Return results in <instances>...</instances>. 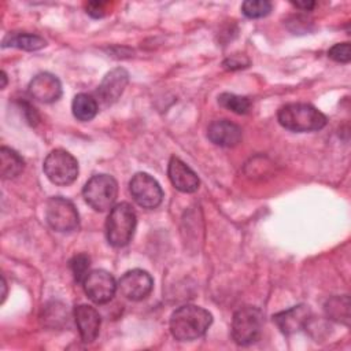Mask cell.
Here are the masks:
<instances>
[{"mask_svg":"<svg viewBox=\"0 0 351 351\" xmlns=\"http://www.w3.org/2000/svg\"><path fill=\"white\" fill-rule=\"evenodd\" d=\"M117 285L122 296L129 300L138 302L145 299L151 293L154 288V280L148 271L141 269H133L126 271L119 278Z\"/></svg>","mask_w":351,"mask_h":351,"instance_id":"10","label":"cell"},{"mask_svg":"<svg viewBox=\"0 0 351 351\" xmlns=\"http://www.w3.org/2000/svg\"><path fill=\"white\" fill-rule=\"evenodd\" d=\"M89 265H90V258L86 254H77L70 259L69 266L71 269V273H73L75 281H78V282L84 281V278L89 273L88 271Z\"/></svg>","mask_w":351,"mask_h":351,"instance_id":"24","label":"cell"},{"mask_svg":"<svg viewBox=\"0 0 351 351\" xmlns=\"http://www.w3.org/2000/svg\"><path fill=\"white\" fill-rule=\"evenodd\" d=\"M129 191L133 200L144 208H156L163 199L159 182L148 173H136L129 182Z\"/></svg>","mask_w":351,"mask_h":351,"instance_id":"8","label":"cell"},{"mask_svg":"<svg viewBox=\"0 0 351 351\" xmlns=\"http://www.w3.org/2000/svg\"><path fill=\"white\" fill-rule=\"evenodd\" d=\"M86 12L93 18H101L106 14V3H103V1H89L86 4Z\"/></svg>","mask_w":351,"mask_h":351,"instance_id":"27","label":"cell"},{"mask_svg":"<svg viewBox=\"0 0 351 351\" xmlns=\"http://www.w3.org/2000/svg\"><path fill=\"white\" fill-rule=\"evenodd\" d=\"M136 223H137V217L133 207L129 203L122 202L115 204L110 210V214L106 222L107 241L112 247L126 245L134 234Z\"/></svg>","mask_w":351,"mask_h":351,"instance_id":"3","label":"cell"},{"mask_svg":"<svg viewBox=\"0 0 351 351\" xmlns=\"http://www.w3.org/2000/svg\"><path fill=\"white\" fill-rule=\"evenodd\" d=\"M218 103L226 110L236 114H247L251 108V100L245 96H239L234 93H221L218 96Z\"/></svg>","mask_w":351,"mask_h":351,"instance_id":"21","label":"cell"},{"mask_svg":"<svg viewBox=\"0 0 351 351\" xmlns=\"http://www.w3.org/2000/svg\"><path fill=\"white\" fill-rule=\"evenodd\" d=\"M1 287H3V293H1V302H4L5 299V295H7V284H5V280L3 277V282H1Z\"/></svg>","mask_w":351,"mask_h":351,"instance_id":"29","label":"cell"},{"mask_svg":"<svg viewBox=\"0 0 351 351\" xmlns=\"http://www.w3.org/2000/svg\"><path fill=\"white\" fill-rule=\"evenodd\" d=\"M328 56L333 59L335 62L339 63H348L351 59V51H350V44L348 43H340L335 44L329 51Z\"/></svg>","mask_w":351,"mask_h":351,"instance_id":"25","label":"cell"},{"mask_svg":"<svg viewBox=\"0 0 351 351\" xmlns=\"http://www.w3.org/2000/svg\"><path fill=\"white\" fill-rule=\"evenodd\" d=\"M213 322V315L203 307L185 304L170 317V332L178 341H191L202 337Z\"/></svg>","mask_w":351,"mask_h":351,"instance_id":"1","label":"cell"},{"mask_svg":"<svg viewBox=\"0 0 351 351\" xmlns=\"http://www.w3.org/2000/svg\"><path fill=\"white\" fill-rule=\"evenodd\" d=\"M45 219L56 232H71L77 229L80 222L78 211L73 202L62 196H53L47 202Z\"/></svg>","mask_w":351,"mask_h":351,"instance_id":"7","label":"cell"},{"mask_svg":"<svg viewBox=\"0 0 351 351\" xmlns=\"http://www.w3.org/2000/svg\"><path fill=\"white\" fill-rule=\"evenodd\" d=\"M43 319L47 322V325L55 326V328L67 322V310H66L64 304L53 302V303L45 306Z\"/></svg>","mask_w":351,"mask_h":351,"instance_id":"22","label":"cell"},{"mask_svg":"<svg viewBox=\"0 0 351 351\" xmlns=\"http://www.w3.org/2000/svg\"><path fill=\"white\" fill-rule=\"evenodd\" d=\"M74 321L84 343H92L97 337L100 315L95 307L89 304H78L74 308Z\"/></svg>","mask_w":351,"mask_h":351,"instance_id":"16","label":"cell"},{"mask_svg":"<svg viewBox=\"0 0 351 351\" xmlns=\"http://www.w3.org/2000/svg\"><path fill=\"white\" fill-rule=\"evenodd\" d=\"M278 123L298 133L321 130L326 125V117L314 106L307 103H289L277 112Z\"/></svg>","mask_w":351,"mask_h":351,"instance_id":"2","label":"cell"},{"mask_svg":"<svg viewBox=\"0 0 351 351\" xmlns=\"http://www.w3.org/2000/svg\"><path fill=\"white\" fill-rule=\"evenodd\" d=\"M29 95L41 103H53L62 96V84L51 73H40L29 82Z\"/></svg>","mask_w":351,"mask_h":351,"instance_id":"12","label":"cell"},{"mask_svg":"<svg viewBox=\"0 0 351 351\" xmlns=\"http://www.w3.org/2000/svg\"><path fill=\"white\" fill-rule=\"evenodd\" d=\"M248 64H250V60L243 55H233L223 62V66L226 69H232V70L243 69V67H247Z\"/></svg>","mask_w":351,"mask_h":351,"instance_id":"26","label":"cell"},{"mask_svg":"<svg viewBox=\"0 0 351 351\" xmlns=\"http://www.w3.org/2000/svg\"><path fill=\"white\" fill-rule=\"evenodd\" d=\"M25 167V162L22 156L8 148V147H1L0 149V174L3 180H10L22 173Z\"/></svg>","mask_w":351,"mask_h":351,"instance_id":"18","label":"cell"},{"mask_svg":"<svg viewBox=\"0 0 351 351\" xmlns=\"http://www.w3.org/2000/svg\"><path fill=\"white\" fill-rule=\"evenodd\" d=\"M167 174L176 189L184 193H193L197 191L200 181L197 174L181 159L171 156L167 167Z\"/></svg>","mask_w":351,"mask_h":351,"instance_id":"13","label":"cell"},{"mask_svg":"<svg viewBox=\"0 0 351 351\" xmlns=\"http://www.w3.org/2000/svg\"><path fill=\"white\" fill-rule=\"evenodd\" d=\"M118 195V184L114 177L108 174H96L90 177L84 189L82 196L85 202L96 211H106L112 208Z\"/></svg>","mask_w":351,"mask_h":351,"instance_id":"5","label":"cell"},{"mask_svg":"<svg viewBox=\"0 0 351 351\" xmlns=\"http://www.w3.org/2000/svg\"><path fill=\"white\" fill-rule=\"evenodd\" d=\"M292 4H293L296 8H300V10H304V11H310V10L315 5L314 1H293Z\"/></svg>","mask_w":351,"mask_h":351,"instance_id":"28","label":"cell"},{"mask_svg":"<svg viewBox=\"0 0 351 351\" xmlns=\"http://www.w3.org/2000/svg\"><path fill=\"white\" fill-rule=\"evenodd\" d=\"M3 48L12 47L23 51H38L47 45V41L37 36L30 33H8L1 43Z\"/></svg>","mask_w":351,"mask_h":351,"instance_id":"17","label":"cell"},{"mask_svg":"<svg viewBox=\"0 0 351 351\" xmlns=\"http://www.w3.org/2000/svg\"><path fill=\"white\" fill-rule=\"evenodd\" d=\"M273 8V4L267 0H247L241 4V11L247 18L256 19L266 16Z\"/></svg>","mask_w":351,"mask_h":351,"instance_id":"23","label":"cell"},{"mask_svg":"<svg viewBox=\"0 0 351 351\" xmlns=\"http://www.w3.org/2000/svg\"><path fill=\"white\" fill-rule=\"evenodd\" d=\"M48 180L55 185H70L78 177L77 159L64 149L51 151L43 165Z\"/></svg>","mask_w":351,"mask_h":351,"instance_id":"6","label":"cell"},{"mask_svg":"<svg viewBox=\"0 0 351 351\" xmlns=\"http://www.w3.org/2000/svg\"><path fill=\"white\" fill-rule=\"evenodd\" d=\"M311 310L307 304H298L273 317V321L284 335H292L307 326Z\"/></svg>","mask_w":351,"mask_h":351,"instance_id":"14","label":"cell"},{"mask_svg":"<svg viewBox=\"0 0 351 351\" xmlns=\"http://www.w3.org/2000/svg\"><path fill=\"white\" fill-rule=\"evenodd\" d=\"M207 137L215 145L230 148L236 147L241 141L243 130L239 125L228 119H218L208 126Z\"/></svg>","mask_w":351,"mask_h":351,"instance_id":"15","label":"cell"},{"mask_svg":"<svg viewBox=\"0 0 351 351\" xmlns=\"http://www.w3.org/2000/svg\"><path fill=\"white\" fill-rule=\"evenodd\" d=\"M326 315L337 322L344 325L350 324V299L347 295L344 296H335L329 299L325 304Z\"/></svg>","mask_w":351,"mask_h":351,"instance_id":"20","label":"cell"},{"mask_svg":"<svg viewBox=\"0 0 351 351\" xmlns=\"http://www.w3.org/2000/svg\"><path fill=\"white\" fill-rule=\"evenodd\" d=\"M71 110L77 119L86 122L96 117L99 107H97V101L93 96H90L88 93H78L73 99Z\"/></svg>","mask_w":351,"mask_h":351,"instance_id":"19","label":"cell"},{"mask_svg":"<svg viewBox=\"0 0 351 351\" xmlns=\"http://www.w3.org/2000/svg\"><path fill=\"white\" fill-rule=\"evenodd\" d=\"M1 80H3V82H1V89H4L5 85H7V75H5L4 71H1Z\"/></svg>","mask_w":351,"mask_h":351,"instance_id":"30","label":"cell"},{"mask_svg":"<svg viewBox=\"0 0 351 351\" xmlns=\"http://www.w3.org/2000/svg\"><path fill=\"white\" fill-rule=\"evenodd\" d=\"M265 317L261 308L254 306H243L232 319V337L240 346L255 343L262 333Z\"/></svg>","mask_w":351,"mask_h":351,"instance_id":"4","label":"cell"},{"mask_svg":"<svg viewBox=\"0 0 351 351\" xmlns=\"http://www.w3.org/2000/svg\"><path fill=\"white\" fill-rule=\"evenodd\" d=\"M82 285L86 296L93 303H97V304L108 303L114 298L118 288L112 274L103 269H96L89 271L84 278Z\"/></svg>","mask_w":351,"mask_h":351,"instance_id":"9","label":"cell"},{"mask_svg":"<svg viewBox=\"0 0 351 351\" xmlns=\"http://www.w3.org/2000/svg\"><path fill=\"white\" fill-rule=\"evenodd\" d=\"M128 82H129V74L125 69L122 67L112 69L104 75L103 81L100 82L96 90L99 100L104 106H110L115 103L122 96Z\"/></svg>","mask_w":351,"mask_h":351,"instance_id":"11","label":"cell"}]
</instances>
